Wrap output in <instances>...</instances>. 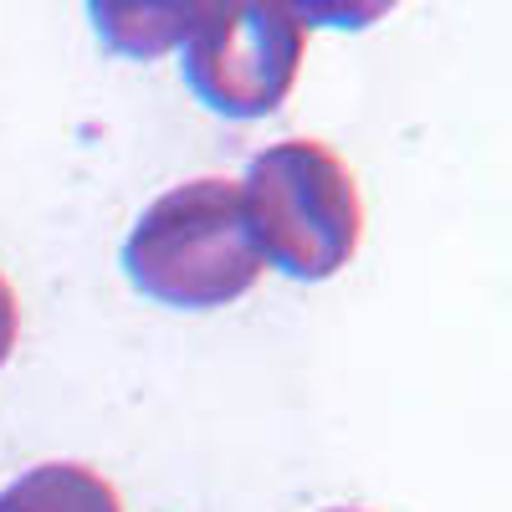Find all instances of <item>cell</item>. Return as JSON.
I'll return each instance as SVG.
<instances>
[{
	"instance_id": "3",
	"label": "cell",
	"mask_w": 512,
	"mask_h": 512,
	"mask_svg": "<svg viewBox=\"0 0 512 512\" xmlns=\"http://www.w3.org/2000/svg\"><path fill=\"white\" fill-rule=\"evenodd\" d=\"M303 21L292 6H205L185 36V88L226 118H267L287 103L303 62Z\"/></svg>"
},
{
	"instance_id": "7",
	"label": "cell",
	"mask_w": 512,
	"mask_h": 512,
	"mask_svg": "<svg viewBox=\"0 0 512 512\" xmlns=\"http://www.w3.org/2000/svg\"><path fill=\"white\" fill-rule=\"evenodd\" d=\"M328 512H359V507H328Z\"/></svg>"
},
{
	"instance_id": "2",
	"label": "cell",
	"mask_w": 512,
	"mask_h": 512,
	"mask_svg": "<svg viewBox=\"0 0 512 512\" xmlns=\"http://www.w3.org/2000/svg\"><path fill=\"white\" fill-rule=\"evenodd\" d=\"M241 205L262 262L297 282L349 267L364 236V205L349 164L318 139H282L251 159Z\"/></svg>"
},
{
	"instance_id": "1",
	"label": "cell",
	"mask_w": 512,
	"mask_h": 512,
	"mask_svg": "<svg viewBox=\"0 0 512 512\" xmlns=\"http://www.w3.org/2000/svg\"><path fill=\"white\" fill-rule=\"evenodd\" d=\"M123 272L164 308H226L262 277V251L251 241L241 185L190 180L159 195L123 241Z\"/></svg>"
},
{
	"instance_id": "5",
	"label": "cell",
	"mask_w": 512,
	"mask_h": 512,
	"mask_svg": "<svg viewBox=\"0 0 512 512\" xmlns=\"http://www.w3.org/2000/svg\"><path fill=\"white\" fill-rule=\"evenodd\" d=\"M0 512H123L113 482L77 461H47L0 492Z\"/></svg>"
},
{
	"instance_id": "6",
	"label": "cell",
	"mask_w": 512,
	"mask_h": 512,
	"mask_svg": "<svg viewBox=\"0 0 512 512\" xmlns=\"http://www.w3.org/2000/svg\"><path fill=\"white\" fill-rule=\"evenodd\" d=\"M16 328H21V308H16V292H11V282L0 277V364L11 359V349H16Z\"/></svg>"
},
{
	"instance_id": "4",
	"label": "cell",
	"mask_w": 512,
	"mask_h": 512,
	"mask_svg": "<svg viewBox=\"0 0 512 512\" xmlns=\"http://www.w3.org/2000/svg\"><path fill=\"white\" fill-rule=\"evenodd\" d=\"M205 6H123V0H103L93 6V26L103 36V47L118 52V57H134V62H149L169 47H180V41L200 26Z\"/></svg>"
}]
</instances>
